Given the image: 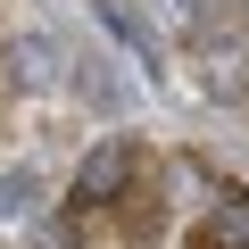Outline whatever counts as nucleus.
<instances>
[{
  "mask_svg": "<svg viewBox=\"0 0 249 249\" xmlns=\"http://www.w3.org/2000/svg\"><path fill=\"white\" fill-rule=\"evenodd\" d=\"M133 183H142V150H133V142H100V150L75 166V199H83V208H116Z\"/></svg>",
  "mask_w": 249,
  "mask_h": 249,
  "instance_id": "obj_1",
  "label": "nucleus"
},
{
  "mask_svg": "<svg viewBox=\"0 0 249 249\" xmlns=\"http://www.w3.org/2000/svg\"><path fill=\"white\" fill-rule=\"evenodd\" d=\"M191 75H199L208 100H249V50L224 42V34H199L191 42Z\"/></svg>",
  "mask_w": 249,
  "mask_h": 249,
  "instance_id": "obj_2",
  "label": "nucleus"
},
{
  "mask_svg": "<svg viewBox=\"0 0 249 249\" xmlns=\"http://www.w3.org/2000/svg\"><path fill=\"white\" fill-rule=\"evenodd\" d=\"M116 232L133 241V249H150V241L166 232V208H158V191H142V183L124 191V199H116Z\"/></svg>",
  "mask_w": 249,
  "mask_h": 249,
  "instance_id": "obj_3",
  "label": "nucleus"
},
{
  "mask_svg": "<svg viewBox=\"0 0 249 249\" xmlns=\"http://www.w3.org/2000/svg\"><path fill=\"white\" fill-rule=\"evenodd\" d=\"M183 249H249V208H241V199H224L199 232H183Z\"/></svg>",
  "mask_w": 249,
  "mask_h": 249,
  "instance_id": "obj_4",
  "label": "nucleus"
},
{
  "mask_svg": "<svg viewBox=\"0 0 249 249\" xmlns=\"http://www.w3.org/2000/svg\"><path fill=\"white\" fill-rule=\"evenodd\" d=\"M91 9H100V25H108V34H116L124 50H150V25H142L133 9H124V0H91Z\"/></svg>",
  "mask_w": 249,
  "mask_h": 249,
  "instance_id": "obj_5",
  "label": "nucleus"
},
{
  "mask_svg": "<svg viewBox=\"0 0 249 249\" xmlns=\"http://www.w3.org/2000/svg\"><path fill=\"white\" fill-rule=\"evenodd\" d=\"M9 58H17V83H50V75H58V67H50V42H34V34H17Z\"/></svg>",
  "mask_w": 249,
  "mask_h": 249,
  "instance_id": "obj_6",
  "label": "nucleus"
},
{
  "mask_svg": "<svg viewBox=\"0 0 249 249\" xmlns=\"http://www.w3.org/2000/svg\"><path fill=\"white\" fill-rule=\"evenodd\" d=\"M158 25H175L183 42H199V0H158Z\"/></svg>",
  "mask_w": 249,
  "mask_h": 249,
  "instance_id": "obj_7",
  "label": "nucleus"
},
{
  "mask_svg": "<svg viewBox=\"0 0 249 249\" xmlns=\"http://www.w3.org/2000/svg\"><path fill=\"white\" fill-rule=\"evenodd\" d=\"M34 208V175H0V216H25Z\"/></svg>",
  "mask_w": 249,
  "mask_h": 249,
  "instance_id": "obj_8",
  "label": "nucleus"
}]
</instances>
